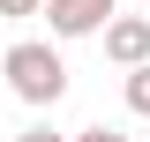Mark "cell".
Returning a JSON list of instances; mask_svg holds the SVG:
<instances>
[{"label":"cell","mask_w":150,"mask_h":142,"mask_svg":"<svg viewBox=\"0 0 150 142\" xmlns=\"http://www.w3.org/2000/svg\"><path fill=\"white\" fill-rule=\"evenodd\" d=\"M45 0H0V15H38Z\"/></svg>","instance_id":"cell-7"},{"label":"cell","mask_w":150,"mask_h":142,"mask_svg":"<svg viewBox=\"0 0 150 142\" xmlns=\"http://www.w3.org/2000/svg\"><path fill=\"white\" fill-rule=\"evenodd\" d=\"M128 112H143V120H150V60H143V67H128Z\"/></svg>","instance_id":"cell-4"},{"label":"cell","mask_w":150,"mask_h":142,"mask_svg":"<svg viewBox=\"0 0 150 142\" xmlns=\"http://www.w3.org/2000/svg\"><path fill=\"white\" fill-rule=\"evenodd\" d=\"M120 15V0H45V30L68 45V37H98L105 22Z\"/></svg>","instance_id":"cell-2"},{"label":"cell","mask_w":150,"mask_h":142,"mask_svg":"<svg viewBox=\"0 0 150 142\" xmlns=\"http://www.w3.org/2000/svg\"><path fill=\"white\" fill-rule=\"evenodd\" d=\"M75 142H135V135H120V127H105V120H98V127H75Z\"/></svg>","instance_id":"cell-6"},{"label":"cell","mask_w":150,"mask_h":142,"mask_svg":"<svg viewBox=\"0 0 150 142\" xmlns=\"http://www.w3.org/2000/svg\"><path fill=\"white\" fill-rule=\"evenodd\" d=\"M15 142H75V135H60V127H53V120H30V127H23V135H15Z\"/></svg>","instance_id":"cell-5"},{"label":"cell","mask_w":150,"mask_h":142,"mask_svg":"<svg viewBox=\"0 0 150 142\" xmlns=\"http://www.w3.org/2000/svg\"><path fill=\"white\" fill-rule=\"evenodd\" d=\"M98 45H105V60H112L120 75L143 67V60H150V15H112L105 30H98Z\"/></svg>","instance_id":"cell-3"},{"label":"cell","mask_w":150,"mask_h":142,"mask_svg":"<svg viewBox=\"0 0 150 142\" xmlns=\"http://www.w3.org/2000/svg\"><path fill=\"white\" fill-rule=\"evenodd\" d=\"M0 75L15 90V105H30V112H53L60 97H68L60 37H15V45H0Z\"/></svg>","instance_id":"cell-1"}]
</instances>
